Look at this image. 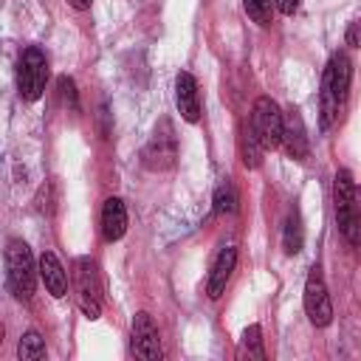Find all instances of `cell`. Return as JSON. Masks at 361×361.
<instances>
[{"label":"cell","mask_w":361,"mask_h":361,"mask_svg":"<svg viewBox=\"0 0 361 361\" xmlns=\"http://www.w3.org/2000/svg\"><path fill=\"white\" fill-rule=\"evenodd\" d=\"M350 79H353V62L347 54H333L324 76H322V130H330V124L338 118V110L347 102L350 93Z\"/></svg>","instance_id":"1"},{"label":"cell","mask_w":361,"mask_h":361,"mask_svg":"<svg viewBox=\"0 0 361 361\" xmlns=\"http://www.w3.org/2000/svg\"><path fill=\"white\" fill-rule=\"evenodd\" d=\"M6 285L14 293V299L28 302L37 288V268L28 243L23 240H8L6 245Z\"/></svg>","instance_id":"2"},{"label":"cell","mask_w":361,"mask_h":361,"mask_svg":"<svg viewBox=\"0 0 361 361\" xmlns=\"http://www.w3.org/2000/svg\"><path fill=\"white\" fill-rule=\"evenodd\" d=\"M333 206H336V220H338L341 234L353 245H358L361 243V212H358V200H355V183H353V175L347 169L336 172Z\"/></svg>","instance_id":"3"},{"label":"cell","mask_w":361,"mask_h":361,"mask_svg":"<svg viewBox=\"0 0 361 361\" xmlns=\"http://www.w3.org/2000/svg\"><path fill=\"white\" fill-rule=\"evenodd\" d=\"M48 82V59L37 45H28L17 62V90L23 102H37Z\"/></svg>","instance_id":"4"},{"label":"cell","mask_w":361,"mask_h":361,"mask_svg":"<svg viewBox=\"0 0 361 361\" xmlns=\"http://www.w3.org/2000/svg\"><path fill=\"white\" fill-rule=\"evenodd\" d=\"M73 290L82 313L87 319H99L102 313V285H99V271L90 257H79L73 262Z\"/></svg>","instance_id":"5"},{"label":"cell","mask_w":361,"mask_h":361,"mask_svg":"<svg viewBox=\"0 0 361 361\" xmlns=\"http://www.w3.org/2000/svg\"><path fill=\"white\" fill-rule=\"evenodd\" d=\"M175 161H178V135L169 118H161L144 147V166L152 172H164V169H172Z\"/></svg>","instance_id":"6"},{"label":"cell","mask_w":361,"mask_h":361,"mask_svg":"<svg viewBox=\"0 0 361 361\" xmlns=\"http://www.w3.org/2000/svg\"><path fill=\"white\" fill-rule=\"evenodd\" d=\"M251 127L257 133V138L262 141L265 149H274L282 144V130H285V116L279 110V104L268 96H259L251 107Z\"/></svg>","instance_id":"7"},{"label":"cell","mask_w":361,"mask_h":361,"mask_svg":"<svg viewBox=\"0 0 361 361\" xmlns=\"http://www.w3.org/2000/svg\"><path fill=\"white\" fill-rule=\"evenodd\" d=\"M305 313L316 327H327L333 319V302H330V293H327L319 265H313L305 279Z\"/></svg>","instance_id":"8"},{"label":"cell","mask_w":361,"mask_h":361,"mask_svg":"<svg viewBox=\"0 0 361 361\" xmlns=\"http://www.w3.org/2000/svg\"><path fill=\"white\" fill-rule=\"evenodd\" d=\"M133 353L141 361H161L164 350H161V338H158V327L152 322L149 313H135L133 319Z\"/></svg>","instance_id":"9"},{"label":"cell","mask_w":361,"mask_h":361,"mask_svg":"<svg viewBox=\"0 0 361 361\" xmlns=\"http://www.w3.org/2000/svg\"><path fill=\"white\" fill-rule=\"evenodd\" d=\"M175 104H178V113L183 116V121L195 124L200 118V90H197V79L186 71L178 73L175 79Z\"/></svg>","instance_id":"10"},{"label":"cell","mask_w":361,"mask_h":361,"mask_svg":"<svg viewBox=\"0 0 361 361\" xmlns=\"http://www.w3.org/2000/svg\"><path fill=\"white\" fill-rule=\"evenodd\" d=\"M234 262H237V248H234V245H223V248L217 251L214 262H212L209 282H206V293H209L212 299L223 296L226 282H228V276H231V271H234Z\"/></svg>","instance_id":"11"},{"label":"cell","mask_w":361,"mask_h":361,"mask_svg":"<svg viewBox=\"0 0 361 361\" xmlns=\"http://www.w3.org/2000/svg\"><path fill=\"white\" fill-rule=\"evenodd\" d=\"M127 231V209L121 197H107L102 206V237L107 243L121 240Z\"/></svg>","instance_id":"12"},{"label":"cell","mask_w":361,"mask_h":361,"mask_svg":"<svg viewBox=\"0 0 361 361\" xmlns=\"http://www.w3.org/2000/svg\"><path fill=\"white\" fill-rule=\"evenodd\" d=\"M39 276L45 282V290L54 296V299H62L65 290H68V276H65V268L62 262L56 259L54 251H42L39 257Z\"/></svg>","instance_id":"13"},{"label":"cell","mask_w":361,"mask_h":361,"mask_svg":"<svg viewBox=\"0 0 361 361\" xmlns=\"http://www.w3.org/2000/svg\"><path fill=\"white\" fill-rule=\"evenodd\" d=\"M282 147L293 161H305L307 158V135H305V124L302 116L293 110L285 118V130H282Z\"/></svg>","instance_id":"14"},{"label":"cell","mask_w":361,"mask_h":361,"mask_svg":"<svg viewBox=\"0 0 361 361\" xmlns=\"http://www.w3.org/2000/svg\"><path fill=\"white\" fill-rule=\"evenodd\" d=\"M262 152H265V147H262V141L257 138L251 121L243 124V130H240V158H243V164H245L248 169H257V166L262 164Z\"/></svg>","instance_id":"15"},{"label":"cell","mask_w":361,"mask_h":361,"mask_svg":"<svg viewBox=\"0 0 361 361\" xmlns=\"http://www.w3.org/2000/svg\"><path fill=\"white\" fill-rule=\"evenodd\" d=\"M302 243H305L302 220H299L296 212H290L285 217V226H282V248H285V254H299L302 251Z\"/></svg>","instance_id":"16"},{"label":"cell","mask_w":361,"mask_h":361,"mask_svg":"<svg viewBox=\"0 0 361 361\" xmlns=\"http://www.w3.org/2000/svg\"><path fill=\"white\" fill-rule=\"evenodd\" d=\"M17 355H20L23 361H45L48 350H45V341L39 338L37 330H28V333L20 338V344H17Z\"/></svg>","instance_id":"17"},{"label":"cell","mask_w":361,"mask_h":361,"mask_svg":"<svg viewBox=\"0 0 361 361\" xmlns=\"http://www.w3.org/2000/svg\"><path fill=\"white\" fill-rule=\"evenodd\" d=\"M274 0H243V8H245V14L257 23V25H271V20H274Z\"/></svg>","instance_id":"18"},{"label":"cell","mask_w":361,"mask_h":361,"mask_svg":"<svg viewBox=\"0 0 361 361\" xmlns=\"http://www.w3.org/2000/svg\"><path fill=\"white\" fill-rule=\"evenodd\" d=\"M231 212H237V192L226 180L214 189V214H231Z\"/></svg>","instance_id":"19"},{"label":"cell","mask_w":361,"mask_h":361,"mask_svg":"<svg viewBox=\"0 0 361 361\" xmlns=\"http://www.w3.org/2000/svg\"><path fill=\"white\" fill-rule=\"evenodd\" d=\"M243 347L248 350L251 358H262V330H259V324L245 327V333H243Z\"/></svg>","instance_id":"20"},{"label":"cell","mask_w":361,"mask_h":361,"mask_svg":"<svg viewBox=\"0 0 361 361\" xmlns=\"http://www.w3.org/2000/svg\"><path fill=\"white\" fill-rule=\"evenodd\" d=\"M59 90H62V96L71 102V107H76V87H73V79L59 76Z\"/></svg>","instance_id":"21"},{"label":"cell","mask_w":361,"mask_h":361,"mask_svg":"<svg viewBox=\"0 0 361 361\" xmlns=\"http://www.w3.org/2000/svg\"><path fill=\"white\" fill-rule=\"evenodd\" d=\"M347 45H353V48H361V20H355V23H350V28H347Z\"/></svg>","instance_id":"22"},{"label":"cell","mask_w":361,"mask_h":361,"mask_svg":"<svg viewBox=\"0 0 361 361\" xmlns=\"http://www.w3.org/2000/svg\"><path fill=\"white\" fill-rule=\"evenodd\" d=\"M276 3V8L282 11V14H293L296 8H299V0H274Z\"/></svg>","instance_id":"23"},{"label":"cell","mask_w":361,"mask_h":361,"mask_svg":"<svg viewBox=\"0 0 361 361\" xmlns=\"http://www.w3.org/2000/svg\"><path fill=\"white\" fill-rule=\"evenodd\" d=\"M68 3H71L73 8H79V11H85V8H90V3H93V0H68Z\"/></svg>","instance_id":"24"}]
</instances>
